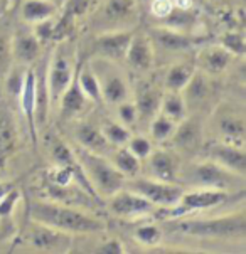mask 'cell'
Masks as SVG:
<instances>
[{"label": "cell", "mask_w": 246, "mask_h": 254, "mask_svg": "<svg viewBox=\"0 0 246 254\" xmlns=\"http://www.w3.org/2000/svg\"><path fill=\"white\" fill-rule=\"evenodd\" d=\"M172 8H174L172 0H152V2H150V14L159 20H162L164 17L169 15L172 12Z\"/></svg>", "instance_id": "ee69618b"}, {"label": "cell", "mask_w": 246, "mask_h": 254, "mask_svg": "<svg viewBox=\"0 0 246 254\" xmlns=\"http://www.w3.org/2000/svg\"><path fill=\"white\" fill-rule=\"evenodd\" d=\"M182 100L185 103V108L189 110H196L199 106L206 105V101L211 96V84H209V76H206L204 72H201L199 69L194 71V74L191 76V79L187 81V84L182 88Z\"/></svg>", "instance_id": "603a6c76"}, {"label": "cell", "mask_w": 246, "mask_h": 254, "mask_svg": "<svg viewBox=\"0 0 246 254\" xmlns=\"http://www.w3.org/2000/svg\"><path fill=\"white\" fill-rule=\"evenodd\" d=\"M17 145V128L10 111L0 108V165L14 152Z\"/></svg>", "instance_id": "4316f807"}, {"label": "cell", "mask_w": 246, "mask_h": 254, "mask_svg": "<svg viewBox=\"0 0 246 254\" xmlns=\"http://www.w3.org/2000/svg\"><path fill=\"white\" fill-rule=\"evenodd\" d=\"M135 14L137 0H106L101 7L100 22L105 25V31L130 29L127 27V24L135 17Z\"/></svg>", "instance_id": "2e32d148"}, {"label": "cell", "mask_w": 246, "mask_h": 254, "mask_svg": "<svg viewBox=\"0 0 246 254\" xmlns=\"http://www.w3.org/2000/svg\"><path fill=\"white\" fill-rule=\"evenodd\" d=\"M49 153H51V158H53L54 165H59V167L78 165L76 155H75V152H73V146H70L66 141H63L59 138H54L53 141H51Z\"/></svg>", "instance_id": "e575fe53"}, {"label": "cell", "mask_w": 246, "mask_h": 254, "mask_svg": "<svg viewBox=\"0 0 246 254\" xmlns=\"http://www.w3.org/2000/svg\"><path fill=\"white\" fill-rule=\"evenodd\" d=\"M20 197V192L17 187H12L5 195L0 199V217H8L15 209V204Z\"/></svg>", "instance_id": "7bdbcfd3"}, {"label": "cell", "mask_w": 246, "mask_h": 254, "mask_svg": "<svg viewBox=\"0 0 246 254\" xmlns=\"http://www.w3.org/2000/svg\"><path fill=\"white\" fill-rule=\"evenodd\" d=\"M89 105H93V103L84 96L83 91H81L80 84H78V81H76V74H75V79L68 86L66 91L63 93L61 100H59L56 108L59 110V116H61L64 122L73 123L75 120L84 115V111L89 108Z\"/></svg>", "instance_id": "ffe728a7"}, {"label": "cell", "mask_w": 246, "mask_h": 254, "mask_svg": "<svg viewBox=\"0 0 246 254\" xmlns=\"http://www.w3.org/2000/svg\"><path fill=\"white\" fill-rule=\"evenodd\" d=\"M170 145L177 152H194L202 143V125L197 118L185 116L175 125L174 133L169 138Z\"/></svg>", "instance_id": "e0dca14e"}, {"label": "cell", "mask_w": 246, "mask_h": 254, "mask_svg": "<svg viewBox=\"0 0 246 254\" xmlns=\"http://www.w3.org/2000/svg\"><path fill=\"white\" fill-rule=\"evenodd\" d=\"M147 34L152 41L154 51H162V53H185L194 49L199 41L191 32L175 31L165 25H155Z\"/></svg>", "instance_id": "7c38bea8"}, {"label": "cell", "mask_w": 246, "mask_h": 254, "mask_svg": "<svg viewBox=\"0 0 246 254\" xmlns=\"http://www.w3.org/2000/svg\"><path fill=\"white\" fill-rule=\"evenodd\" d=\"M58 14V5L54 0H22L20 17L27 24H37L41 20L51 19Z\"/></svg>", "instance_id": "484cf974"}, {"label": "cell", "mask_w": 246, "mask_h": 254, "mask_svg": "<svg viewBox=\"0 0 246 254\" xmlns=\"http://www.w3.org/2000/svg\"><path fill=\"white\" fill-rule=\"evenodd\" d=\"M51 110V100L47 93V83H46V69L36 71V127L37 130L42 128L47 122Z\"/></svg>", "instance_id": "f546056e"}, {"label": "cell", "mask_w": 246, "mask_h": 254, "mask_svg": "<svg viewBox=\"0 0 246 254\" xmlns=\"http://www.w3.org/2000/svg\"><path fill=\"white\" fill-rule=\"evenodd\" d=\"M174 3V8H179V10H192L194 7V0H172Z\"/></svg>", "instance_id": "7dc6e473"}, {"label": "cell", "mask_w": 246, "mask_h": 254, "mask_svg": "<svg viewBox=\"0 0 246 254\" xmlns=\"http://www.w3.org/2000/svg\"><path fill=\"white\" fill-rule=\"evenodd\" d=\"M142 163H145L147 177L177 184L180 162L170 150H152L149 157L142 160Z\"/></svg>", "instance_id": "9a60e30c"}, {"label": "cell", "mask_w": 246, "mask_h": 254, "mask_svg": "<svg viewBox=\"0 0 246 254\" xmlns=\"http://www.w3.org/2000/svg\"><path fill=\"white\" fill-rule=\"evenodd\" d=\"M20 108H22V115L27 122L29 131H31L32 143L37 145V127H36V69L27 67L25 69L24 86L19 94Z\"/></svg>", "instance_id": "7402d4cb"}, {"label": "cell", "mask_w": 246, "mask_h": 254, "mask_svg": "<svg viewBox=\"0 0 246 254\" xmlns=\"http://www.w3.org/2000/svg\"><path fill=\"white\" fill-rule=\"evenodd\" d=\"M12 187H14V184L12 182H0V199H2V197L5 195Z\"/></svg>", "instance_id": "c3c4849f"}, {"label": "cell", "mask_w": 246, "mask_h": 254, "mask_svg": "<svg viewBox=\"0 0 246 254\" xmlns=\"http://www.w3.org/2000/svg\"><path fill=\"white\" fill-rule=\"evenodd\" d=\"M133 238H135L142 246H159L164 239V231L157 224H140L135 231H133Z\"/></svg>", "instance_id": "8d00e7d4"}, {"label": "cell", "mask_w": 246, "mask_h": 254, "mask_svg": "<svg viewBox=\"0 0 246 254\" xmlns=\"http://www.w3.org/2000/svg\"><path fill=\"white\" fill-rule=\"evenodd\" d=\"M177 184L191 189H214V190L226 192L245 190V177L226 170L211 158L191 162L187 165L180 163Z\"/></svg>", "instance_id": "3957f363"}, {"label": "cell", "mask_w": 246, "mask_h": 254, "mask_svg": "<svg viewBox=\"0 0 246 254\" xmlns=\"http://www.w3.org/2000/svg\"><path fill=\"white\" fill-rule=\"evenodd\" d=\"M123 63L132 71L139 72V74H149L152 71L155 63V51L149 34L135 31L130 41V46L127 49V54H125Z\"/></svg>", "instance_id": "5bb4252c"}, {"label": "cell", "mask_w": 246, "mask_h": 254, "mask_svg": "<svg viewBox=\"0 0 246 254\" xmlns=\"http://www.w3.org/2000/svg\"><path fill=\"white\" fill-rule=\"evenodd\" d=\"M100 130L103 133V136L108 140V143L113 145L115 148H118V146H125L132 136L130 128H127L120 122H106L103 127H100Z\"/></svg>", "instance_id": "836d02e7"}, {"label": "cell", "mask_w": 246, "mask_h": 254, "mask_svg": "<svg viewBox=\"0 0 246 254\" xmlns=\"http://www.w3.org/2000/svg\"><path fill=\"white\" fill-rule=\"evenodd\" d=\"M175 125L170 118H167L165 115H162L159 111L157 115L152 118V122L149 123V133H150V140L155 143H165L169 141V138L174 133Z\"/></svg>", "instance_id": "d6a6232c"}, {"label": "cell", "mask_w": 246, "mask_h": 254, "mask_svg": "<svg viewBox=\"0 0 246 254\" xmlns=\"http://www.w3.org/2000/svg\"><path fill=\"white\" fill-rule=\"evenodd\" d=\"M110 160L125 179H133V177H137V175H140V172H142V160L139 157H135L127 146H118V148H115Z\"/></svg>", "instance_id": "83f0119b"}, {"label": "cell", "mask_w": 246, "mask_h": 254, "mask_svg": "<svg viewBox=\"0 0 246 254\" xmlns=\"http://www.w3.org/2000/svg\"><path fill=\"white\" fill-rule=\"evenodd\" d=\"M135 34V29H122V31H105L98 34L94 39V58H101L106 61L123 63L130 41Z\"/></svg>", "instance_id": "8fae6325"}, {"label": "cell", "mask_w": 246, "mask_h": 254, "mask_svg": "<svg viewBox=\"0 0 246 254\" xmlns=\"http://www.w3.org/2000/svg\"><path fill=\"white\" fill-rule=\"evenodd\" d=\"M100 84L101 101L108 106H116L118 103L130 100L132 91L127 77L118 67V63L106 61L101 58H94L88 61Z\"/></svg>", "instance_id": "8992f818"}, {"label": "cell", "mask_w": 246, "mask_h": 254, "mask_svg": "<svg viewBox=\"0 0 246 254\" xmlns=\"http://www.w3.org/2000/svg\"><path fill=\"white\" fill-rule=\"evenodd\" d=\"M108 210L111 216L120 219H142L145 216H155L159 212V207L154 205L145 197L139 195V193L128 190V189H122V190L115 192L111 197H108Z\"/></svg>", "instance_id": "30bf717a"}, {"label": "cell", "mask_w": 246, "mask_h": 254, "mask_svg": "<svg viewBox=\"0 0 246 254\" xmlns=\"http://www.w3.org/2000/svg\"><path fill=\"white\" fill-rule=\"evenodd\" d=\"M76 67L78 64L75 63V56L70 54L68 49H64V46H59L54 51L46 69V83L51 100V108L58 106L63 93L73 83L76 74Z\"/></svg>", "instance_id": "52a82bcc"}, {"label": "cell", "mask_w": 246, "mask_h": 254, "mask_svg": "<svg viewBox=\"0 0 246 254\" xmlns=\"http://www.w3.org/2000/svg\"><path fill=\"white\" fill-rule=\"evenodd\" d=\"M196 71V64L189 63H175L167 69L165 77H164V86L165 91H182V88L187 84V81L191 79V76Z\"/></svg>", "instance_id": "f1b7e54d"}, {"label": "cell", "mask_w": 246, "mask_h": 254, "mask_svg": "<svg viewBox=\"0 0 246 254\" xmlns=\"http://www.w3.org/2000/svg\"><path fill=\"white\" fill-rule=\"evenodd\" d=\"M125 189L145 197L147 200H150L159 209L174 207L177 202L180 200V197H182V193L185 190L180 184L162 182V180L140 177V175L125 180Z\"/></svg>", "instance_id": "ba28073f"}, {"label": "cell", "mask_w": 246, "mask_h": 254, "mask_svg": "<svg viewBox=\"0 0 246 254\" xmlns=\"http://www.w3.org/2000/svg\"><path fill=\"white\" fill-rule=\"evenodd\" d=\"M76 81L80 84L81 91L84 93V96L88 98L91 103H103L101 101V93H100V84L94 76V72L89 66V63L78 64L76 67Z\"/></svg>", "instance_id": "4dcf8cb0"}, {"label": "cell", "mask_w": 246, "mask_h": 254, "mask_svg": "<svg viewBox=\"0 0 246 254\" xmlns=\"http://www.w3.org/2000/svg\"><path fill=\"white\" fill-rule=\"evenodd\" d=\"M243 192H226V190H214V189H192V190H184L180 200L170 209H159L155 216H164L165 219H177L187 216V214L201 212V210H209L219 205L226 204L228 200L243 199ZM161 217V219H164Z\"/></svg>", "instance_id": "5b68a950"}, {"label": "cell", "mask_w": 246, "mask_h": 254, "mask_svg": "<svg viewBox=\"0 0 246 254\" xmlns=\"http://www.w3.org/2000/svg\"><path fill=\"white\" fill-rule=\"evenodd\" d=\"M233 61V56L221 44L206 46L196 59V69L206 76H219L228 69Z\"/></svg>", "instance_id": "44dd1931"}, {"label": "cell", "mask_w": 246, "mask_h": 254, "mask_svg": "<svg viewBox=\"0 0 246 254\" xmlns=\"http://www.w3.org/2000/svg\"><path fill=\"white\" fill-rule=\"evenodd\" d=\"M125 146H127L135 157H139L140 160H145L150 155V152L154 150V141L144 135H132Z\"/></svg>", "instance_id": "f35d334b"}, {"label": "cell", "mask_w": 246, "mask_h": 254, "mask_svg": "<svg viewBox=\"0 0 246 254\" xmlns=\"http://www.w3.org/2000/svg\"><path fill=\"white\" fill-rule=\"evenodd\" d=\"M206 158L219 163L226 170L245 177L246 175V153L245 146H238L226 141H211L206 146Z\"/></svg>", "instance_id": "4fadbf2b"}, {"label": "cell", "mask_w": 246, "mask_h": 254, "mask_svg": "<svg viewBox=\"0 0 246 254\" xmlns=\"http://www.w3.org/2000/svg\"><path fill=\"white\" fill-rule=\"evenodd\" d=\"M75 140L78 146L84 150H89L93 153L103 155V157H111L115 152V146L108 143V140L103 136L100 127H94L88 122H78L75 125Z\"/></svg>", "instance_id": "ac0fdd59"}, {"label": "cell", "mask_w": 246, "mask_h": 254, "mask_svg": "<svg viewBox=\"0 0 246 254\" xmlns=\"http://www.w3.org/2000/svg\"><path fill=\"white\" fill-rule=\"evenodd\" d=\"M25 244L41 253H66L73 246V234L29 219Z\"/></svg>", "instance_id": "9c48e42d"}, {"label": "cell", "mask_w": 246, "mask_h": 254, "mask_svg": "<svg viewBox=\"0 0 246 254\" xmlns=\"http://www.w3.org/2000/svg\"><path fill=\"white\" fill-rule=\"evenodd\" d=\"M216 127H218V133L221 135V141L238 145V146H245L246 127H245L243 113L233 111V113L223 115L221 118H218Z\"/></svg>", "instance_id": "d4e9b609"}, {"label": "cell", "mask_w": 246, "mask_h": 254, "mask_svg": "<svg viewBox=\"0 0 246 254\" xmlns=\"http://www.w3.org/2000/svg\"><path fill=\"white\" fill-rule=\"evenodd\" d=\"M161 113L170 118L174 123H179L187 116V108L182 100V94L179 91H165L162 94Z\"/></svg>", "instance_id": "1f68e13d"}, {"label": "cell", "mask_w": 246, "mask_h": 254, "mask_svg": "<svg viewBox=\"0 0 246 254\" xmlns=\"http://www.w3.org/2000/svg\"><path fill=\"white\" fill-rule=\"evenodd\" d=\"M42 44L37 41L32 31H19L15 36L10 37V51L12 59L19 64V66L29 67L34 64L41 56Z\"/></svg>", "instance_id": "d6986e66"}, {"label": "cell", "mask_w": 246, "mask_h": 254, "mask_svg": "<svg viewBox=\"0 0 246 254\" xmlns=\"http://www.w3.org/2000/svg\"><path fill=\"white\" fill-rule=\"evenodd\" d=\"M25 69H27L25 66H19V64H17V67L14 71L8 72V77H7V83H5L7 93L10 94L12 98H17V100H19L20 89H22V86H24Z\"/></svg>", "instance_id": "60d3db41"}, {"label": "cell", "mask_w": 246, "mask_h": 254, "mask_svg": "<svg viewBox=\"0 0 246 254\" xmlns=\"http://www.w3.org/2000/svg\"><path fill=\"white\" fill-rule=\"evenodd\" d=\"M116 116H118V122L125 125L127 128H130L137 123V108L133 100H125L116 105Z\"/></svg>", "instance_id": "ab89813d"}, {"label": "cell", "mask_w": 246, "mask_h": 254, "mask_svg": "<svg viewBox=\"0 0 246 254\" xmlns=\"http://www.w3.org/2000/svg\"><path fill=\"white\" fill-rule=\"evenodd\" d=\"M218 44H221L224 49L233 56V58H243L245 56L246 42H245L243 32L230 31V32L223 34L221 42H218Z\"/></svg>", "instance_id": "74e56055"}, {"label": "cell", "mask_w": 246, "mask_h": 254, "mask_svg": "<svg viewBox=\"0 0 246 254\" xmlns=\"http://www.w3.org/2000/svg\"><path fill=\"white\" fill-rule=\"evenodd\" d=\"M29 219L68 234H98L106 229L101 219L70 204L56 200H31L27 205Z\"/></svg>", "instance_id": "6da1fadb"}, {"label": "cell", "mask_w": 246, "mask_h": 254, "mask_svg": "<svg viewBox=\"0 0 246 254\" xmlns=\"http://www.w3.org/2000/svg\"><path fill=\"white\" fill-rule=\"evenodd\" d=\"M76 160L81 165L86 180L96 192L98 199H108L125 187V179L108 157L93 153L81 146H73Z\"/></svg>", "instance_id": "277c9868"}, {"label": "cell", "mask_w": 246, "mask_h": 254, "mask_svg": "<svg viewBox=\"0 0 246 254\" xmlns=\"http://www.w3.org/2000/svg\"><path fill=\"white\" fill-rule=\"evenodd\" d=\"M94 253H100V254H123L125 248L123 244L120 243L118 239H108L100 243V246L94 249Z\"/></svg>", "instance_id": "bcb514c9"}, {"label": "cell", "mask_w": 246, "mask_h": 254, "mask_svg": "<svg viewBox=\"0 0 246 254\" xmlns=\"http://www.w3.org/2000/svg\"><path fill=\"white\" fill-rule=\"evenodd\" d=\"M194 22H196V15L192 10H179V8H172V12L167 17H164L161 20V25L165 27L175 29V31L189 32V29H192Z\"/></svg>", "instance_id": "d590c367"}, {"label": "cell", "mask_w": 246, "mask_h": 254, "mask_svg": "<svg viewBox=\"0 0 246 254\" xmlns=\"http://www.w3.org/2000/svg\"><path fill=\"white\" fill-rule=\"evenodd\" d=\"M34 29V36L37 37V41L41 44H46L49 41H54V25H56V19L51 17V19H46V20H41L37 24H32Z\"/></svg>", "instance_id": "b9f144b4"}, {"label": "cell", "mask_w": 246, "mask_h": 254, "mask_svg": "<svg viewBox=\"0 0 246 254\" xmlns=\"http://www.w3.org/2000/svg\"><path fill=\"white\" fill-rule=\"evenodd\" d=\"M167 229L191 238L201 239H245L246 236V214L240 212L224 214L218 217H177L167 219L164 224Z\"/></svg>", "instance_id": "7a4b0ae2"}, {"label": "cell", "mask_w": 246, "mask_h": 254, "mask_svg": "<svg viewBox=\"0 0 246 254\" xmlns=\"http://www.w3.org/2000/svg\"><path fill=\"white\" fill-rule=\"evenodd\" d=\"M162 91H159L154 86H144L135 93L133 103L137 108V123L149 125L152 118L161 111L162 103Z\"/></svg>", "instance_id": "cb8c5ba5"}, {"label": "cell", "mask_w": 246, "mask_h": 254, "mask_svg": "<svg viewBox=\"0 0 246 254\" xmlns=\"http://www.w3.org/2000/svg\"><path fill=\"white\" fill-rule=\"evenodd\" d=\"M12 59V51H10V37L5 36L3 32H0V71H3L2 67L8 66V61Z\"/></svg>", "instance_id": "f6af8a7d"}]
</instances>
